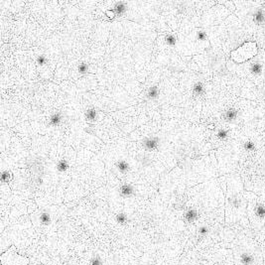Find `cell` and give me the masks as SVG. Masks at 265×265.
Listing matches in <instances>:
<instances>
[{"label":"cell","mask_w":265,"mask_h":265,"mask_svg":"<svg viewBox=\"0 0 265 265\" xmlns=\"http://www.w3.org/2000/svg\"><path fill=\"white\" fill-rule=\"evenodd\" d=\"M227 224L239 230L252 231L247 216V199L239 175H234L227 182Z\"/></svg>","instance_id":"1"},{"label":"cell","mask_w":265,"mask_h":265,"mask_svg":"<svg viewBox=\"0 0 265 265\" xmlns=\"http://www.w3.org/2000/svg\"><path fill=\"white\" fill-rule=\"evenodd\" d=\"M247 199V216L256 240L265 237V199L253 192L245 191Z\"/></svg>","instance_id":"2"},{"label":"cell","mask_w":265,"mask_h":265,"mask_svg":"<svg viewBox=\"0 0 265 265\" xmlns=\"http://www.w3.org/2000/svg\"><path fill=\"white\" fill-rule=\"evenodd\" d=\"M258 54V45L254 41H247L239 47L232 50L230 53L231 60L235 64H245L253 60Z\"/></svg>","instance_id":"3"},{"label":"cell","mask_w":265,"mask_h":265,"mask_svg":"<svg viewBox=\"0 0 265 265\" xmlns=\"http://www.w3.org/2000/svg\"><path fill=\"white\" fill-rule=\"evenodd\" d=\"M2 265H28L29 258L17 253L15 246H11L6 252L1 254Z\"/></svg>","instance_id":"4"},{"label":"cell","mask_w":265,"mask_h":265,"mask_svg":"<svg viewBox=\"0 0 265 265\" xmlns=\"http://www.w3.org/2000/svg\"><path fill=\"white\" fill-rule=\"evenodd\" d=\"M159 142L160 139L156 137V136H153V137L145 138L142 142V145L147 151H154V150H156L159 147Z\"/></svg>","instance_id":"5"},{"label":"cell","mask_w":265,"mask_h":265,"mask_svg":"<svg viewBox=\"0 0 265 265\" xmlns=\"http://www.w3.org/2000/svg\"><path fill=\"white\" fill-rule=\"evenodd\" d=\"M200 214L196 209H189L188 210H186L184 214V220L186 223L188 224H193L195 223L196 220H199Z\"/></svg>","instance_id":"6"},{"label":"cell","mask_w":265,"mask_h":265,"mask_svg":"<svg viewBox=\"0 0 265 265\" xmlns=\"http://www.w3.org/2000/svg\"><path fill=\"white\" fill-rule=\"evenodd\" d=\"M134 194V189L130 184H125L120 187V195L124 198H129Z\"/></svg>","instance_id":"7"},{"label":"cell","mask_w":265,"mask_h":265,"mask_svg":"<svg viewBox=\"0 0 265 265\" xmlns=\"http://www.w3.org/2000/svg\"><path fill=\"white\" fill-rule=\"evenodd\" d=\"M112 10H113V12L115 13L116 16L121 15V14H123L125 11H126V3L123 2V1L116 2L115 4H114Z\"/></svg>","instance_id":"8"},{"label":"cell","mask_w":265,"mask_h":265,"mask_svg":"<svg viewBox=\"0 0 265 265\" xmlns=\"http://www.w3.org/2000/svg\"><path fill=\"white\" fill-rule=\"evenodd\" d=\"M61 122H62V115H61L60 112H56V113H53L51 117H50L49 119V123L51 126H58V125L61 124Z\"/></svg>","instance_id":"9"},{"label":"cell","mask_w":265,"mask_h":265,"mask_svg":"<svg viewBox=\"0 0 265 265\" xmlns=\"http://www.w3.org/2000/svg\"><path fill=\"white\" fill-rule=\"evenodd\" d=\"M204 92H205V85L200 81H197L193 85V94L195 95H202Z\"/></svg>","instance_id":"10"},{"label":"cell","mask_w":265,"mask_h":265,"mask_svg":"<svg viewBox=\"0 0 265 265\" xmlns=\"http://www.w3.org/2000/svg\"><path fill=\"white\" fill-rule=\"evenodd\" d=\"M116 167L117 169L119 170V172H121V173H126V172L129 171V164H128L126 161L124 160H120L118 161V162L116 163Z\"/></svg>","instance_id":"11"},{"label":"cell","mask_w":265,"mask_h":265,"mask_svg":"<svg viewBox=\"0 0 265 265\" xmlns=\"http://www.w3.org/2000/svg\"><path fill=\"white\" fill-rule=\"evenodd\" d=\"M70 168V165H69V162L66 160V159H62L60 160L58 164H57V170H58L59 172H61V173H64V172H66L68 169Z\"/></svg>","instance_id":"12"},{"label":"cell","mask_w":265,"mask_h":265,"mask_svg":"<svg viewBox=\"0 0 265 265\" xmlns=\"http://www.w3.org/2000/svg\"><path fill=\"white\" fill-rule=\"evenodd\" d=\"M159 88L158 87H156V85H153V87H151L149 89H148V92H147V96L148 98L150 99H155L159 96Z\"/></svg>","instance_id":"13"},{"label":"cell","mask_w":265,"mask_h":265,"mask_svg":"<svg viewBox=\"0 0 265 265\" xmlns=\"http://www.w3.org/2000/svg\"><path fill=\"white\" fill-rule=\"evenodd\" d=\"M13 179V175L10 171L6 170V171H3L2 174H1V180L2 182L4 183H9Z\"/></svg>","instance_id":"14"},{"label":"cell","mask_w":265,"mask_h":265,"mask_svg":"<svg viewBox=\"0 0 265 265\" xmlns=\"http://www.w3.org/2000/svg\"><path fill=\"white\" fill-rule=\"evenodd\" d=\"M85 118L88 120L94 121L96 118V110L94 108H88L87 111H85Z\"/></svg>","instance_id":"15"},{"label":"cell","mask_w":265,"mask_h":265,"mask_svg":"<svg viewBox=\"0 0 265 265\" xmlns=\"http://www.w3.org/2000/svg\"><path fill=\"white\" fill-rule=\"evenodd\" d=\"M165 42L169 46H175L177 43V37L174 34H168L165 37Z\"/></svg>","instance_id":"16"},{"label":"cell","mask_w":265,"mask_h":265,"mask_svg":"<svg viewBox=\"0 0 265 265\" xmlns=\"http://www.w3.org/2000/svg\"><path fill=\"white\" fill-rule=\"evenodd\" d=\"M209 232H210V227H207V225H200L198 230V234L200 237H205V236L209 234Z\"/></svg>","instance_id":"17"},{"label":"cell","mask_w":265,"mask_h":265,"mask_svg":"<svg viewBox=\"0 0 265 265\" xmlns=\"http://www.w3.org/2000/svg\"><path fill=\"white\" fill-rule=\"evenodd\" d=\"M40 220L43 224L48 225L51 223V216H50L48 213H43L40 216Z\"/></svg>","instance_id":"18"},{"label":"cell","mask_w":265,"mask_h":265,"mask_svg":"<svg viewBox=\"0 0 265 265\" xmlns=\"http://www.w3.org/2000/svg\"><path fill=\"white\" fill-rule=\"evenodd\" d=\"M116 221L119 224H125L127 223V217L126 214H123V213H120L118 214L116 216Z\"/></svg>","instance_id":"19"},{"label":"cell","mask_w":265,"mask_h":265,"mask_svg":"<svg viewBox=\"0 0 265 265\" xmlns=\"http://www.w3.org/2000/svg\"><path fill=\"white\" fill-rule=\"evenodd\" d=\"M88 67L85 63H81L80 66H78V71L81 74H85L88 73Z\"/></svg>","instance_id":"20"},{"label":"cell","mask_w":265,"mask_h":265,"mask_svg":"<svg viewBox=\"0 0 265 265\" xmlns=\"http://www.w3.org/2000/svg\"><path fill=\"white\" fill-rule=\"evenodd\" d=\"M89 265H103V263L99 257H94L89 262Z\"/></svg>","instance_id":"21"},{"label":"cell","mask_w":265,"mask_h":265,"mask_svg":"<svg viewBox=\"0 0 265 265\" xmlns=\"http://www.w3.org/2000/svg\"><path fill=\"white\" fill-rule=\"evenodd\" d=\"M46 62H47V59H46L45 56L41 55L37 58V64H39L40 66H43L44 64H46Z\"/></svg>","instance_id":"22"},{"label":"cell","mask_w":265,"mask_h":265,"mask_svg":"<svg viewBox=\"0 0 265 265\" xmlns=\"http://www.w3.org/2000/svg\"><path fill=\"white\" fill-rule=\"evenodd\" d=\"M38 265H45V264H38Z\"/></svg>","instance_id":"23"},{"label":"cell","mask_w":265,"mask_h":265,"mask_svg":"<svg viewBox=\"0 0 265 265\" xmlns=\"http://www.w3.org/2000/svg\"><path fill=\"white\" fill-rule=\"evenodd\" d=\"M263 3H264V4H265V1H264V2H263Z\"/></svg>","instance_id":"24"}]
</instances>
